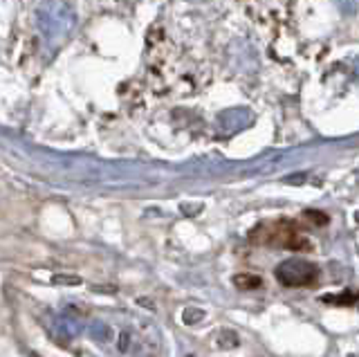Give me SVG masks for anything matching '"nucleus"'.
Segmentation results:
<instances>
[{
  "instance_id": "5",
  "label": "nucleus",
  "mask_w": 359,
  "mask_h": 357,
  "mask_svg": "<svg viewBox=\"0 0 359 357\" xmlns=\"http://www.w3.org/2000/svg\"><path fill=\"white\" fill-rule=\"evenodd\" d=\"M334 5L339 7L344 14H355V12H359V0H334Z\"/></svg>"
},
{
  "instance_id": "1",
  "label": "nucleus",
  "mask_w": 359,
  "mask_h": 357,
  "mask_svg": "<svg viewBox=\"0 0 359 357\" xmlns=\"http://www.w3.org/2000/svg\"><path fill=\"white\" fill-rule=\"evenodd\" d=\"M76 25V12L67 0H41L36 7V27L48 46L70 39Z\"/></svg>"
},
{
  "instance_id": "6",
  "label": "nucleus",
  "mask_w": 359,
  "mask_h": 357,
  "mask_svg": "<svg viewBox=\"0 0 359 357\" xmlns=\"http://www.w3.org/2000/svg\"><path fill=\"white\" fill-rule=\"evenodd\" d=\"M303 218H308L310 225H325V222H328V216L321 214V211H306Z\"/></svg>"
},
{
  "instance_id": "4",
  "label": "nucleus",
  "mask_w": 359,
  "mask_h": 357,
  "mask_svg": "<svg viewBox=\"0 0 359 357\" xmlns=\"http://www.w3.org/2000/svg\"><path fill=\"white\" fill-rule=\"evenodd\" d=\"M233 283L238 285V288H243V290H254V288L261 285V278L245 274V276H236V278H233Z\"/></svg>"
},
{
  "instance_id": "2",
  "label": "nucleus",
  "mask_w": 359,
  "mask_h": 357,
  "mask_svg": "<svg viewBox=\"0 0 359 357\" xmlns=\"http://www.w3.org/2000/svg\"><path fill=\"white\" fill-rule=\"evenodd\" d=\"M252 241L274 245V248H283V250H294V252L310 250L308 236L301 231L297 222H292V220H276V222H269V225H261L252 234Z\"/></svg>"
},
{
  "instance_id": "3",
  "label": "nucleus",
  "mask_w": 359,
  "mask_h": 357,
  "mask_svg": "<svg viewBox=\"0 0 359 357\" xmlns=\"http://www.w3.org/2000/svg\"><path fill=\"white\" fill-rule=\"evenodd\" d=\"M276 276L287 288H306L317 281L319 270L317 265H312L308 261H285L283 265L276 267Z\"/></svg>"
}]
</instances>
